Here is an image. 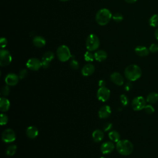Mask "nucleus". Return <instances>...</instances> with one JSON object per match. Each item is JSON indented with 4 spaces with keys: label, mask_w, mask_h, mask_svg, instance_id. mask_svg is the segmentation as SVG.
Segmentation results:
<instances>
[{
    "label": "nucleus",
    "mask_w": 158,
    "mask_h": 158,
    "mask_svg": "<svg viewBox=\"0 0 158 158\" xmlns=\"http://www.w3.org/2000/svg\"><path fill=\"white\" fill-rule=\"evenodd\" d=\"M99 39L97 35L94 34H90L86 38V47L88 51H96L99 46Z\"/></svg>",
    "instance_id": "nucleus-5"
},
{
    "label": "nucleus",
    "mask_w": 158,
    "mask_h": 158,
    "mask_svg": "<svg viewBox=\"0 0 158 158\" xmlns=\"http://www.w3.org/2000/svg\"><path fill=\"white\" fill-rule=\"evenodd\" d=\"M2 140L3 142L9 143L14 141L16 139V136L14 131L10 128H7L4 130L2 133Z\"/></svg>",
    "instance_id": "nucleus-9"
},
{
    "label": "nucleus",
    "mask_w": 158,
    "mask_h": 158,
    "mask_svg": "<svg viewBox=\"0 0 158 158\" xmlns=\"http://www.w3.org/2000/svg\"><path fill=\"white\" fill-rule=\"evenodd\" d=\"M100 158H106V157H100Z\"/></svg>",
    "instance_id": "nucleus-43"
},
{
    "label": "nucleus",
    "mask_w": 158,
    "mask_h": 158,
    "mask_svg": "<svg viewBox=\"0 0 158 158\" xmlns=\"http://www.w3.org/2000/svg\"><path fill=\"white\" fill-rule=\"evenodd\" d=\"M106 82L105 81V80H100L99 81H98V85L99 87H104V86H106Z\"/></svg>",
    "instance_id": "nucleus-39"
},
{
    "label": "nucleus",
    "mask_w": 158,
    "mask_h": 158,
    "mask_svg": "<svg viewBox=\"0 0 158 158\" xmlns=\"http://www.w3.org/2000/svg\"><path fill=\"white\" fill-rule=\"evenodd\" d=\"M135 53L140 57L147 56L149 53V50L146 47L143 46H138L135 49Z\"/></svg>",
    "instance_id": "nucleus-18"
},
{
    "label": "nucleus",
    "mask_w": 158,
    "mask_h": 158,
    "mask_svg": "<svg viewBox=\"0 0 158 158\" xmlns=\"http://www.w3.org/2000/svg\"><path fill=\"white\" fill-rule=\"evenodd\" d=\"M120 102H121L123 106H126L128 104V98L125 94H121L120 97Z\"/></svg>",
    "instance_id": "nucleus-30"
},
{
    "label": "nucleus",
    "mask_w": 158,
    "mask_h": 158,
    "mask_svg": "<svg viewBox=\"0 0 158 158\" xmlns=\"http://www.w3.org/2000/svg\"><path fill=\"white\" fill-rule=\"evenodd\" d=\"M59 1H62V2H66V1H69V0H59Z\"/></svg>",
    "instance_id": "nucleus-42"
},
{
    "label": "nucleus",
    "mask_w": 158,
    "mask_h": 158,
    "mask_svg": "<svg viewBox=\"0 0 158 158\" xmlns=\"http://www.w3.org/2000/svg\"><path fill=\"white\" fill-rule=\"evenodd\" d=\"M149 23L151 27H156L158 26V14H154L149 20Z\"/></svg>",
    "instance_id": "nucleus-25"
},
{
    "label": "nucleus",
    "mask_w": 158,
    "mask_h": 158,
    "mask_svg": "<svg viewBox=\"0 0 158 158\" xmlns=\"http://www.w3.org/2000/svg\"><path fill=\"white\" fill-rule=\"evenodd\" d=\"M146 101L143 96H137L131 102V106L134 110L139 111L143 109L146 106Z\"/></svg>",
    "instance_id": "nucleus-7"
},
{
    "label": "nucleus",
    "mask_w": 158,
    "mask_h": 158,
    "mask_svg": "<svg viewBox=\"0 0 158 158\" xmlns=\"http://www.w3.org/2000/svg\"><path fill=\"white\" fill-rule=\"evenodd\" d=\"M26 66L28 69L31 70L36 71L42 67V62L37 58H30L27 60L26 63Z\"/></svg>",
    "instance_id": "nucleus-10"
},
{
    "label": "nucleus",
    "mask_w": 158,
    "mask_h": 158,
    "mask_svg": "<svg viewBox=\"0 0 158 158\" xmlns=\"http://www.w3.org/2000/svg\"><path fill=\"white\" fill-rule=\"evenodd\" d=\"M56 54L59 60L61 62H66L72 57L69 47L64 44L58 47L56 51Z\"/></svg>",
    "instance_id": "nucleus-4"
},
{
    "label": "nucleus",
    "mask_w": 158,
    "mask_h": 158,
    "mask_svg": "<svg viewBox=\"0 0 158 158\" xmlns=\"http://www.w3.org/2000/svg\"><path fill=\"white\" fill-rule=\"evenodd\" d=\"M155 37L157 39V40L158 41V28H157L155 31Z\"/></svg>",
    "instance_id": "nucleus-41"
},
{
    "label": "nucleus",
    "mask_w": 158,
    "mask_h": 158,
    "mask_svg": "<svg viewBox=\"0 0 158 158\" xmlns=\"http://www.w3.org/2000/svg\"><path fill=\"white\" fill-rule=\"evenodd\" d=\"M12 61V56L10 52L4 49L0 51V65L5 67L9 65Z\"/></svg>",
    "instance_id": "nucleus-6"
},
{
    "label": "nucleus",
    "mask_w": 158,
    "mask_h": 158,
    "mask_svg": "<svg viewBox=\"0 0 158 158\" xmlns=\"http://www.w3.org/2000/svg\"><path fill=\"white\" fill-rule=\"evenodd\" d=\"M144 109L145 110V112L148 114H152L154 112V108L151 104L146 105Z\"/></svg>",
    "instance_id": "nucleus-33"
},
{
    "label": "nucleus",
    "mask_w": 158,
    "mask_h": 158,
    "mask_svg": "<svg viewBox=\"0 0 158 158\" xmlns=\"http://www.w3.org/2000/svg\"><path fill=\"white\" fill-rule=\"evenodd\" d=\"M116 149L120 154L122 156H128L133 151V145L132 143L128 139H122L117 143Z\"/></svg>",
    "instance_id": "nucleus-3"
},
{
    "label": "nucleus",
    "mask_w": 158,
    "mask_h": 158,
    "mask_svg": "<svg viewBox=\"0 0 158 158\" xmlns=\"http://www.w3.org/2000/svg\"><path fill=\"white\" fill-rule=\"evenodd\" d=\"M17 151V146L16 145H10L7 147L6 149V154L9 156H14Z\"/></svg>",
    "instance_id": "nucleus-26"
},
{
    "label": "nucleus",
    "mask_w": 158,
    "mask_h": 158,
    "mask_svg": "<svg viewBox=\"0 0 158 158\" xmlns=\"http://www.w3.org/2000/svg\"><path fill=\"white\" fill-rule=\"evenodd\" d=\"M10 103L9 100L5 98L1 97L0 98V110L1 112H6L10 108Z\"/></svg>",
    "instance_id": "nucleus-17"
},
{
    "label": "nucleus",
    "mask_w": 158,
    "mask_h": 158,
    "mask_svg": "<svg viewBox=\"0 0 158 158\" xmlns=\"http://www.w3.org/2000/svg\"><path fill=\"white\" fill-rule=\"evenodd\" d=\"M149 50L150 52L154 53V52H157L158 51V44H154L152 43L151 44V46H149Z\"/></svg>",
    "instance_id": "nucleus-35"
},
{
    "label": "nucleus",
    "mask_w": 158,
    "mask_h": 158,
    "mask_svg": "<svg viewBox=\"0 0 158 158\" xmlns=\"http://www.w3.org/2000/svg\"><path fill=\"white\" fill-rule=\"evenodd\" d=\"M26 135L28 138L34 139L38 135V130L34 126H30L26 130Z\"/></svg>",
    "instance_id": "nucleus-16"
},
{
    "label": "nucleus",
    "mask_w": 158,
    "mask_h": 158,
    "mask_svg": "<svg viewBox=\"0 0 158 158\" xmlns=\"http://www.w3.org/2000/svg\"><path fill=\"white\" fill-rule=\"evenodd\" d=\"M54 58V54L52 51H47L43 54L41 61H44V62L50 63L53 60Z\"/></svg>",
    "instance_id": "nucleus-24"
},
{
    "label": "nucleus",
    "mask_w": 158,
    "mask_h": 158,
    "mask_svg": "<svg viewBox=\"0 0 158 158\" xmlns=\"http://www.w3.org/2000/svg\"><path fill=\"white\" fill-rule=\"evenodd\" d=\"M112 128V124L109 122L105 123L103 125V130L104 131H110Z\"/></svg>",
    "instance_id": "nucleus-36"
},
{
    "label": "nucleus",
    "mask_w": 158,
    "mask_h": 158,
    "mask_svg": "<svg viewBox=\"0 0 158 158\" xmlns=\"http://www.w3.org/2000/svg\"><path fill=\"white\" fill-rule=\"evenodd\" d=\"M132 86H133L132 83L130 81H128L127 83H126V84L125 85V86H124V89L125 91H128L132 89Z\"/></svg>",
    "instance_id": "nucleus-38"
},
{
    "label": "nucleus",
    "mask_w": 158,
    "mask_h": 158,
    "mask_svg": "<svg viewBox=\"0 0 158 158\" xmlns=\"http://www.w3.org/2000/svg\"><path fill=\"white\" fill-rule=\"evenodd\" d=\"M33 44L37 48H42L46 44L45 39L41 36H36L33 39Z\"/></svg>",
    "instance_id": "nucleus-21"
},
{
    "label": "nucleus",
    "mask_w": 158,
    "mask_h": 158,
    "mask_svg": "<svg viewBox=\"0 0 158 158\" xmlns=\"http://www.w3.org/2000/svg\"><path fill=\"white\" fill-rule=\"evenodd\" d=\"M109 139L115 143H117L118 141L120 140V135L119 133L115 130L110 131L108 134Z\"/></svg>",
    "instance_id": "nucleus-23"
},
{
    "label": "nucleus",
    "mask_w": 158,
    "mask_h": 158,
    "mask_svg": "<svg viewBox=\"0 0 158 158\" xmlns=\"http://www.w3.org/2000/svg\"><path fill=\"white\" fill-rule=\"evenodd\" d=\"M110 91L106 86L100 87L98 89L97 94H96L98 99L102 102H105L107 101L110 98Z\"/></svg>",
    "instance_id": "nucleus-8"
},
{
    "label": "nucleus",
    "mask_w": 158,
    "mask_h": 158,
    "mask_svg": "<svg viewBox=\"0 0 158 158\" xmlns=\"http://www.w3.org/2000/svg\"><path fill=\"white\" fill-rule=\"evenodd\" d=\"M70 65L72 69L74 70H77L79 68V63L75 59H72L70 62Z\"/></svg>",
    "instance_id": "nucleus-31"
},
{
    "label": "nucleus",
    "mask_w": 158,
    "mask_h": 158,
    "mask_svg": "<svg viewBox=\"0 0 158 158\" xmlns=\"http://www.w3.org/2000/svg\"><path fill=\"white\" fill-rule=\"evenodd\" d=\"M94 59L98 62H102L105 60L107 57V52L104 50H98L94 54Z\"/></svg>",
    "instance_id": "nucleus-20"
},
{
    "label": "nucleus",
    "mask_w": 158,
    "mask_h": 158,
    "mask_svg": "<svg viewBox=\"0 0 158 158\" xmlns=\"http://www.w3.org/2000/svg\"><path fill=\"white\" fill-rule=\"evenodd\" d=\"M142 74L141 68L136 64L128 65L124 71V75L126 78L130 81H134L139 79Z\"/></svg>",
    "instance_id": "nucleus-1"
},
{
    "label": "nucleus",
    "mask_w": 158,
    "mask_h": 158,
    "mask_svg": "<svg viewBox=\"0 0 158 158\" xmlns=\"http://www.w3.org/2000/svg\"><path fill=\"white\" fill-rule=\"evenodd\" d=\"M95 70V67L92 64H87L83 67L81 72L85 77H88L92 75Z\"/></svg>",
    "instance_id": "nucleus-15"
},
{
    "label": "nucleus",
    "mask_w": 158,
    "mask_h": 158,
    "mask_svg": "<svg viewBox=\"0 0 158 158\" xmlns=\"http://www.w3.org/2000/svg\"><path fill=\"white\" fill-rule=\"evenodd\" d=\"M7 39L4 37L1 38V39H0V46H1V48L2 49V48H5L7 46Z\"/></svg>",
    "instance_id": "nucleus-37"
},
{
    "label": "nucleus",
    "mask_w": 158,
    "mask_h": 158,
    "mask_svg": "<svg viewBox=\"0 0 158 158\" xmlns=\"http://www.w3.org/2000/svg\"><path fill=\"white\" fill-rule=\"evenodd\" d=\"M111 81L118 86H122L123 84L124 79L122 75L118 72H114L110 76Z\"/></svg>",
    "instance_id": "nucleus-13"
},
{
    "label": "nucleus",
    "mask_w": 158,
    "mask_h": 158,
    "mask_svg": "<svg viewBox=\"0 0 158 158\" xmlns=\"http://www.w3.org/2000/svg\"><path fill=\"white\" fill-rule=\"evenodd\" d=\"M19 77L13 73H10L7 74L5 78V82L9 86H15L16 85L19 80Z\"/></svg>",
    "instance_id": "nucleus-11"
},
{
    "label": "nucleus",
    "mask_w": 158,
    "mask_h": 158,
    "mask_svg": "<svg viewBox=\"0 0 158 158\" xmlns=\"http://www.w3.org/2000/svg\"><path fill=\"white\" fill-rule=\"evenodd\" d=\"M10 93V88L9 86V85H6V86H4L2 89H1V93L2 96H7L9 95Z\"/></svg>",
    "instance_id": "nucleus-29"
},
{
    "label": "nucleus",
    "mask_w": 158,
    "mask_h": 158,
    "mask_svg": "<svg viewBox=\"0 0 158 158\" xmlns=\"http://www.w3.org/2000/svg\"><path fill=\"white\" fill-rule=\"evenodd\" d=\"M0 123L1 125H4L7 124L8 122V117L7 116L4 114H1L0 116Z\"/></svg>",
    "instance_id": "nucleus-32"
},
{
    "label": "nucleus",
    "mask_w": 158,
    "mask_h": 158,
    "mask_svg": "<svg viewBox=\"0 0 158 158\" xmlns=\"http://www.w3.org/2000/svg\"><path fill=\"white\" fill-rule=\"evenodd\" d=\"M112 19L116 22H120L123 20V17L122 15V14L117 12V13H115L114 15H112Z\"/></svg>",
    "instance_id": "nucleus-28"
},
{
    "label": "nucleus",
    "mask_w": 158,
    "mask_h": 158,
    "mask_svg": "<svg viewBox=\"0 0 158 158\" xmlns=\"http://www.w3.org/2000/svg\"><path fill=\"white\" fill-rule=\"evenodd\" d=\"M84 58L85 60L87 62H92L94 59V56L91 51H88L85 53Z\"/></svg>",
    "instance_id": "nucleus-27"
},
{
    "label": "nucleus",
    "mask_w": 158,
    "mask_h": 158,
    "mask_svg": "<svg viewBox=\"0 0 158 158\" xmlns=\"http://www.w3.org/2000/svg\"><path fill=\"white\" fill-rule=\"evenodd\" d=\"M158 101V94L155 92L150 93L146 98V102L150 104L156 103Z\"/></svg>",
    "instance_id": "nucleus-22"
},
{
    "label": "nucleus",
    "mask_w": 158,
    "mask_h": 158,
    "mask_svg": "<svg viewBox=\"0 0 158 158\" xmlns=\"http://www.w3.org/2000/svg\"><path fill=\"white\" fill-rule=\"evenodd\" d=\"M104 136V132L101 130H99V129L95 130L92 133L93 139L96 143L101 141L103 139Z\"/></svg>",
    "instance_id": "nucleus-19"
},
{
    "label": "nucleus",
    "mask_w": 158,
    "mask_h": 158,
    "mask_svg": "<svg viewBox=\"0 0 158 158\" xmlns=\"http://www.w3.org/2000/svg\"><path fill=\"white\" fill-rule=\"evenodd\" d=\"M27 75H28L27 70V69H22L19 72V77L20 79H23V78H25L27 76Z\"/></svg>",
    "instance_id": "nucleus-34"
},
{
    "label": "nucleus",
    "mask_w": 158,
    "mask_h": 158,
    "mask_svg": "<svg viewBox=\"0 0 158 158\" xmlns=\"http://www.w3.org/2000/svg\"><path fill=\"white\" fill-rule=\"evenodd\" d=\"M128 3H130V4H132V3H134L137 0H125Z\"/></svg>",
    "instance_id": "nucleus-40"
},
{
    "label": "nucleus",
    "mask_w": 158,
    "mask_h": 158,
    "mask_svg": "<svg viewBox=\"0 0 158 158\" xmlns=\"http://www.w3.org/2000/svg\"><path fill=\"white\" fill-rule=\"evenodd\" d=\"M112 18V14L111 12L106 8H103L99 10L95 16V19L98 24L101 26L107 25L111 19Z\"/></svg>",
    "instance_id": "nucleus-2"
},
{
    "label": "nucleus",
    "mask_w": 158,
    "mask_h": 158,
    "mask_svg": "<svg viewBox=\"0 0 158 158\" xmlns=\"http://www.w3.org/2000/svg\"><path fill=\"white\" fill-rule=\"evenodd\" d=\"M110 114L111 109L107 105L102 106L98 111V115L101 118H107L110 115Z\"/></svg>",
    "instance_id": "nucleus-14"
},
{
    "label": "nucleus",
    "mask_w": 158,
    "mask_h": 158,
    "mask_svg": "<svg viewBox=\"0 0 158 158\" xmlns=\"http://www.w3.org/2000/svg\"><path fill=\"white\" fill-rule=\"evenodd\" d=\"M114 144L112 141H106L102 144L101 151L103 154H107L112 152L114 149Z\"/></svg>",
    "instance_id": "nucleus-12"
}]
</instances>
